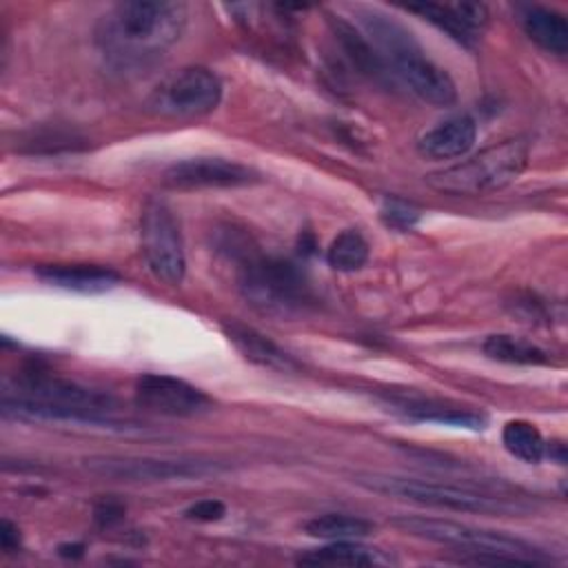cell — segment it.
<instances>
[{"label": "cell", "instance_id": "4fadbf2b", "mask_svg": "<svg viewBox=\"0 0 568 568\" xmlns=\"http://www.w3.org/2000/svg\"><path fill=\"white\" fill-rule=\"evenodd\" d=\"M388 406L410 422H426V424H442L453 428H468V430H484L488 417L481 410L457 406L450 402H442L435 397H413V395H393L388 397Z\"/></svg>", "mask_w": 568, "mask_h": 568}, {"label": "cell", "instance_id": "cb8c5ba5", "mask_svg": "<svg viewBox=\"0 0 568 568\" xmlns=\"http://www.w3.org/2000/svg\"><path fill=\"white\" fill-rule=\"evenodd\" d=\"M368 260V242L355 229L342 231L326 251V262L331 268L342 273L359 271Z\"/></svg>", "mask_w": 568, "mask_h": 568}, {"label": "cell", "instance_id": "d4e9b609", "mask_svg": "<svg viewBox=\"0 0 568 568\" xmlns=\"http://www.w3.org/2000/svg\"><path fill=\"white\" fill-rule=\"evenodd\" d=\"M379 217L388 229L410 231L419 222V211L404 200H384L379 209Z\"/></svg>", "mask_w": 568, "mask_h": 568}, {"label": "cell", "instance_id": "d6986e66", "mask_svg": "<svg viewBox=\"0 0 568 568\" xmlns=\"http://www.w3.org/2000/svg\"><path fill=\"white\" fill-rule=\"evenodd\" d=\"M519 22L526 36L548 53L564 55L568 51V22L559 11L539 4H526L519 9Z\"/></svg>", "mask_w": 568, "mask_h": 568}, {"label": "cell", "instance_id": "4316f807", "mask_svg": "<svg viewBox=\"0 0 568 568\" xmlns=\"http://www.w3.org/2000/svg\"><path fill=\"white\" fill-rule=\"evenodd\" d=\"M122 517H124V506L120 501H115V499H102L93 508V519L102 528H109V526L118 524Z\"/></svg>", "mask_w": 568, "mask_h": 568}, {"label": "cell", "instance_id": "83f0119b", "mask_svg": "<svg viewBox=\"0 0 568 568\" xmlns=\"http://www.w3.org/2000/svg\"><path fill=\"white\" fill-rule=\"evenodd\" d=\"M0 546L4 552H13L20 546V530L9 519L0 521Z\"/></svg>", "mask_w": 568, "mask_h": 568}, {"label": "cell", "instance_id": "f1b7e54d", "mask_svg": "<svg viewBox=\"0 0 568 568\" xmlns=\"http://www.w3.org/2000/svg\"><path fill=\"white\" fill-rule=\"evenodd\" d=\"M546 457L555 459L557 464H566V446L561 442H546Z\"/></svg>", "mask_w": 568, "mask_h": 568}, {"label": "cell", "instance_id": "30bf717a", "mask_svg": "<svg viewBox=\"0 0 568 568\" xmlns=\"http://www.w3.org/2000/svg\"><path fill=\"white\" fill-rule=\"evenodd\" d=\"M140 240L151 273L169 286L182 284L186 273L184 242L180 224L164 202L151 200L142 209Z\"/></svg>", "mask_w": 568, "mask_h": 568}, {"label": "cell", "instance_id": "9c48e42d", "mask_svg": "<svg viewBox=\"0 0 568 568\" xmlns=\"http://www.w3.org/2000/svg\"><path fill=\"white\" fill-rule=\"evenodd\" d=\"M222 82L206 67H184L169 73L146 98V109L164 118H200L217 109Z\"/></svg>", "mask_w": 568, "mask_h": 568}, {"label": "cell", "instance_id": "8992f818", "mask_svg": "<svg viewBox=\"0 0 568 568\" xmlns=\"http://www.w3.org/2000/svg\"><path fill=\"white\" fill-rule=\"evenodd\" d=\"M530 149L524 138L501 140L479 153L433 171L426 175V184L444 195L453 197H475L495 193L513 184L528 166Z\"/></svg>", "mask_w": 568, "mask_h": 568}, {"label": "cell", "instance_id": "44dd1931", "mask_svg": "<svg viewBox=\"0 0 568 568\" xmlns=\"http://www.w3.org/2000/svg\"><path fill=\"white\" fill-rule=\"evenodd\" d=\"M504 448L524 464H539L546 457V439L539 428L526 419H510L501 428Z\"/></svg>", "mask_w": 568, "mask_h": 568}, {"label": "cell", "instance_id": "7a4b0ae2", "mask_svg": "<svg viewBox=\"0 0 568 568\" xmlns=\"http://www.w3.org/2000/svg\"><path fill=\"white\" fill-rule=\"evenodd\" d=\"M118 402L109 393L55 377L40 368L20 373L2 395V415L24 422H71L100 428H120Z\"/></svg>", "mask_w": 568, "mask_h": 568}, {"label": "cell", "instance_id": "484cf974", "mask_svg": "<svg viewBox=\"0 0 568 568\" xmlns=\"http://www.w3.org/2000/svg\"><path fill=\"white\" fill-rule=\"evenodd\" d=\"M184 515L195 521H217L226 515V506L220 499H200V501L191 504L184 510Z\"/></svg>", "mask_w": 568, "mask_h": 568}, {"label": "cell", "instance_id": "7c38bea8", "mask_svg": "<svg viewBox=\"0 0 568 568\" xmlns=\"http://www.w3.org/2000/svg\"><path fill=\"white\" fill-rule=\"evenodd\" d=\"M260 182V175L235 160L217 155H197L173 162L162 173V184L175 191H202V189H235Z\"/></svg>", "mask_w": 568, "mask_h": 568}, {"label": "cell", "instance_id": "6da1fadb", "mask_svg": "<svg viewBox=\"0 0 568 568\" xmlns=\"http://www.w3.org/2000/svg\"><path fill=\"white\" fill-rule=\"evenodd\" d=\"M189 9L175 0H126L98 22L95 42L118 67H144L184 33Z\"/></svg>", "mask_w": 568, "mask_h": 568}, {"label": "cell", "instance_id": "603a6c76", "mask_svg": "<svg viewBox=\"0 0 568 568\" xmlns=\"http://www.w3.org/2000/svg\"><path fill=\"white\" fill-rule=\"evenodd\" d=\"M406 11L417 13L419 18L428 20L430 24H435L439 31H444L446 36H450L455 42H459L462 47L473 49L479 40L477 33H473L462 18L455 13L453 4H437V2H419V4H406Z\"/></svg>", "mask_w": 568, "mask_h": 568}, {"label": "cell", "instance_id": "ffe728a7", "mask_svg": "<svg viewBox=\"0 0 568 568\" xmlns=\"http://www.w3.org/2000/svg\"><path fill=\"white\" fill-rule=\"evenodd\" d=\"M481 351L486 357L495 359V362H504V364H519V366H544L550 362L548 353L524 339V337H515L508 333H497V335H488L481 344Z\"/></svg>", "mask_w": 568, "mask_h": 568}, {"label": "cell", "instance_id": "8fae6325", "mask_svg": "<svg viewBox=\"0 0 568 568\" xmlns=\"http://www.w3.org/2000/svg\"><path fill=\"white\" fill-rule=\"evenodd\" d=\"M133 397L142 410L164 417H200L213 410V399L204 390L164 373L140 375Z\"/></svg>", "mask_w": 568, "mask_h": 568}, {"label": "cell", "instance_id": "3957f363", "mask_svg": "<svg viewBox=\"0 0 568 568\" xmlns=\"http://www.w3.org/2000/svg\"><path fill=\"white\" fill-rule=\"evenodd\" d=\"M357 13L371 44L410 93L433 106H450L457 100L453 78L424 53L404 24L375 9H359Z\"/></svg>", "mask_w": 568, "mask_h": 568}, {"label": "cell", "instance_id": "2e32d148", "mask_svg": "<svg viewBox=\"0 0 568 568\" xmlns=\"http://www.w3.org/2000/svg\"><path fill=\"white\" fill-rule=\"evenodd\" d=\"M328 24H331V31H333L335 40L339 42V49L344 51L346 60L351 62L353 69H357L359 75H364L373 82H386L390 78L386 62L382 60L377 49L371 44V40L359 29H355L344 18L331 16V13H328Z\"/></svg>", "mask_w": 568, "mask_h": 568}, {"label": "cell", "instance_id": "ba28073f", "mask_svg": "<svg viewBox=\"0 0 568 568\" xmlns=\"http://www.w3.org/2000/svg\"><path fill=\"white\" fill-rule=\"evenodd\" d=\"M84 468L98 477L115 481H182L222 473L224 466L195 457H135V455H95L84 459Z\"/></svg>", "mask_w": 568, "mask_h": 568}, {"label": "cell", "instance_id": "f546056e", "mask_svg": "<svg viewBox=\"0 0 568 568\" xmlns=\"http://www.w3.org/2000/svg\"><path fill=\"white\" fill-rule=\"evenodd\" d=\"M58 552L62 555V557H82V552H84V546L82 544H60L58 546Z\"/></svg>", "mask_w": 568, "mask_h": 568}, {"label": "cell", "instance_id": "9a60e30c", "mask_svg": "<svg viewBox=\"0 0 568 568\" xmlns=\"http://www.w3.org/2000/svg\"><path fill=\"white\" fill-rule=\"evenodd\" d=\"M36 275L49 286L82 295L106 293L120 284V275L100 264H47L38 266Z\"/></svg>", "mask_w": 568, "mask_h": 568}, {"label": "cell", "instance_id": "ac0fdd59", "mask_svg": "<svg viewBox=\"0 0 568 568\" xmlns=\"http://www.w3.org/2000/svg\"><path fill=\"white\" fill-rule=\"evenodd\" d=\"M395 559L388 557L384 550L364 546L359 544V539L331 541L297 557V564L308 566H388Z\"/></svg>", "mask_w": 568, "mask_h": 568}, {"label": "cell", "instance_id": "52a82bcc", "mask_svg": "<svg viewBox=\"0 0 568 568\" xmlns=\"http://www.w3.org/2000/svg\"><path fill=\"white\" fill-rule=\"evenodd\" d=\"M355 484H359L373 493L417 501L424 506L459 510V513H479V515L504 517V515H524L530 510V504H526L519 497L486 493V490H477V488H468V486L413 479V477L364 473V475H355Z\"/></svg>", "mask_w": 568, "mask_h": 568}, {"label": "cell", "instance_id": "7402d4cb", "mask_svg": "<svg viewBox=\"0 0 568 568\" xmlns=\"http://www.w3.org/2000/svg\"><path fill=\"white\" fill-rule=\"evenodd\" d=\"M304 530L311 537L326 539V541H344V539H362L375 530V526L355 515H344V513H326L320 517H313L311 521L304 524Z\"/></svg>", "mask_w": 568, "mask_h": 568}, {"label": "cell", "instance_id": "5b68a950", "mask_svg": "<svg viewBox=\"0 0 568 568\" xmlns=\"http://www.w3.org/2000/svg\"><path fill=\"white\" fill-rule=\"evenodd\" d=\"M235 260L237 288L260 313L288 317L313 304L311 284L291 260L257 253L253 246H246Z\"/></svg>", "mask_w": 568, "mask_h": 568}, {"label": "cell", "instance_id": "5bb4252c", "mask_svg": "<svg viewBox=\"0 0 568 568\" xmlns=\"http://www.w3.org/2000/svg\"><path fill=\"white\" fill-rule=\"evenodd\" d=\"M224 335L229 342L242 353L244 359H248L255 366L275 371V373H295L300 371V362L286 353L282 346H277L273 339H268L264 333H260L253 326H246L237 320H226L222 324Z\"/></svg>", "mask_w": 568, "mask_h": 568}, {"label": "cell", "instance_id": "277c9868", "mask_svg": "<svg viewBox=\"0 0 568 568\" xmlns=\"http://www.w3.org/2000/svg\"><path fill=\"white\" fill-rule=\"evenodd\" d=\"M393 524L413 537L428 539L444 546L464 548L473 552L475 564H548L550 557L530 541L519 537L504 535L499 530L475 528L468 524H459L453 519H437V517H422V515H402L395 517Z\"/></svg>", "mask_w": 568, "mask_h": 568}, {"label": "cell", "instance_id": "e0dca14e", "mask_svg": "<svg viewBox=\"0 0 568 568\" xmlns=\"http://www.w3.org/2000/svg\"><path fill=\"white\" fill-rule=\"evenodd\" d=\"M477 138V124L468 115H453L433 129H428L419 142L417 149L422 155L433 160H453L462 158Z\"/></svg>", "mask_w": 568, "mask_h": 568}]
</instances>
